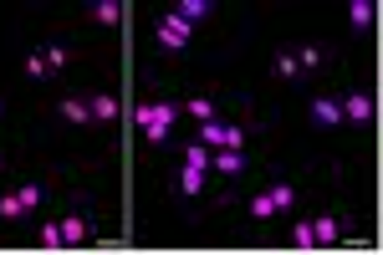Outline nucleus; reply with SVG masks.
Masks as SVG:
<instances>
[{"label":"nucleus","instance_id":"nucleus-23","mask_svg":"<svg viewBox=\"0 0 383 255\" xmlns=\"http://www.w3.org/2000/svg\"><path fill=\"white\" fill-rule=\"evenodd\" d=\"M41 245H47V250H61V245H67V240H61V225H47V230H41Z\"/></svg>","mask_w":383,"mask_h":255},{"label":"nucleus","instance_id":"nucleus-3","mask_svg":"<svg viewBox=\"0 0 383 255\" xmlns=\"http://www.w3.org/2000/svg\"><path fill=\"white\" fill-rule=\"evenodd\" d=\"M159 41H164V51H184V41H189V26L174 15V11H164L159 15Z\"/></svg>","mask_w":383,"mask_h":255},{"label":"nucleus","instance_id":"nucleus-22","mask_svg":"<svg viewBox=\"0 0 383 255\" xmlns=\"http://www.w3.org/2000/svg\"><path fill=\"white\" fill-rule=\"evenodd\" d=\"M250 215H255V220H271V215H276V209H271V194H255V199H250Z\"/></svg>","mask_w":383,"mask_h":255},{"label":"nucleus","instance_id":"nucleus-15","mask_svg":"<svg viewBox=\"0 0 383 255\" xmlns=\"http://www.w3.org/2000/svg\"><path fill=\"white\" fill-rule=\"evenodd\" d=\"M266 194H271V209H291V204H296V194H291V184H271Z\"/></svg>","mask_w":383,"mask_h":255},{"label":"nucleus","instance_id":"nucleus-4","mask_svg":"<svg viewBox=\"0 0 383 255\" xmlns=\"http://www.w3.org/2000/svg\"><path fill=\"white\" fill-rule=\"evenodd\" d=\"M312 118L322 128H337V123H343V102H337V97H312Z\"/></svg>","mask_w":383,"mask_h":255},{"label":"nucleus","instance_id":"nucleus-17","mask_svg":"<svg viewBox=\"0 0 383 255\" xmlns=\"http://www.w3.org/2000/svg\"><path fill=\"white\" fill-rule=\"evenodd\" d=\"M276 77H302V61H296V51H281V56H276Z\"/></svg>","mask_w":383,"mask_h":255},{"label":"nucleus","instance_id":"nucleus-25","mask_svg":"<svg viewBox=\"0 0 383 255\" xmlns=\"http://www.w3.org/2000/svg\"><path fill=\"white\" fill-rule=\"evenodd\" d=\"M291 245H296V250H312V245H317V240H312V225H296V235H291Z\"/></svg>","mask_w":383,"mask_h":255},{"label":"nucleus","instance_id":"nucleus-13","mask_svg":"<svg viewBox=\"0 0 383 255\" xmlns=\"http://www.w3.org/2000/svg\"><path fill=\"white\" fill-rule=\"evenodd\" d=\"M87 235H92V230L82 225L77 215H72V220H61V240H67V245H77V240H87Z\"/></svg>","mask_w":383,"mask_h":255},{"label":"nucleus","instance_id":"nucleus-16","mask_svg":"<svg viewBox=\"0 0 383 255\" xmlns=\"http://www.w3.org/2000/svg\"><path fill=\"white\" fill-rule=\"evenodd\" d=\"M41 67H47V72H61V67H67V46H47V51H41Z\"/></svg>","mask_w":383,"mask_h":255},{"label":"nucleus","instance_id":"nucleus-21","mask_svg":"<svg viewBox=\"0 0 383 255\" xmlns=\"http://www.w3.org/2000/svg\"><path fill=\"white\" fill-rule=\"evenodd\" d=\"M189 113H195L200 123H209V118H215V102H209V97H195V102H189Z\"/></svg>","mask_w":383,"mask_h":255},{"label":"nucleus","instance_id":"nucleus-6","mask_svg":"<svg viewBox=\"0 0 383 255\" xmlns=\"http://www.w3.org/2000/svg\"><path fill=\"white\" fill-rule=\"evenodd\" d=\"M184 26H195V20H205L209 15V0H179V11H174Z\"/></svg>","mask_w":383,"mask_h":255},{"label":"nucleus","instance_id":"nucleus-19","mask_svg":"<svg viewBox=\"0 0 383 255\" xmlns=\"http://www.w3.org/2000/svg\"><path fill=\"white\" fill-rule=\"evenodd\" d=\"M20 215H26V209H20V194H6V199H0V220H20Z\"/></svg>","mask_w":383,"mask_h":255},{"label":"nucleus","instance_id":"nucleus-10","mask_svg":"<svg viewBox=\"0 0 383 255\" xmlns=\"http://www.w3.org/2000/svg\"><path fill=\"white\" fill-rule=\"evenodd\" d=\"M215 168H220V174H241V168H245V158H241V148H220V158H215Z\"/></svg>","mask_w":383,"mask_h":255},{"label":"nucleus","instance_id":"nucleus-1","mask_svg":"<svg viewBox=\"0 0 383 255\" xmlns=\"http://www.w3.org/2000/svg\"><path fill=\"white\" fill-rule=\"evenodd\" d=\"M133 118H138V128H143L154 143H164L169 133H174V123H179V102H143Z\"/></svg>","mask_w":383,"mask_h":255},{"label":"nucleus","instance_id":"nucleus-2","mask_svg":"<svg viewBox=\"0 0 383 255\" xmlns=\"http://www.w3.org/2000/svg\"><path fill=\"white\" fill-rule=\"evenodd\" d=\"M200 143H205V148H245V128L209 118V123L200 128Z\"/></svg>","mask_w":383,"mask_h":255},{"label":"nucleus","instance_id":"nucleus-12","mask_svg":"<svg viewBox=\"0 0 383 255\" xmlns=\"http://www.w3.org/2000/svg\"><path fill=\"white\" fill-rule=\"evenodd\" d=\"M348 20H353L358 31H363V26H373V0H353V11H348Z\"/></svg>","mask_w":383,"mask_h":255},{"label":"nucleus","instance_id":"nucleus-20","mask_svg":"<svg viewBox=\"0 0 383 255\" xmlns=\"http://www.w3.org/2000/svg\"><path fill=\"white\" fill-rule=\"evenodd\" d=\"M20 194V209H41V184H26V189H16Z\"/></svg>","mask_w":383,"mask_h":255},{"label":"nucleus","instance_id":"nucleus-5","mask_svg":"<svg viewBox=\"0 0 383 255\" xmlns=\"http://www.w3.org/2000/svg\"><path fill=\"white\" fill-rule=\"evenodd\" d=\"M343 118H353V123H368V118H373V97H363V92L343 97Z\"/></svg>","mask_w":383,"mask_h":255},{"label":"nucleus","instance_id":"nucleus-14","mask_svg":"<svg viewBox=\"0 0 383 255\" xmlns=\"http://www.w3.org/2000/svg\"><path fill=\"white\" fill-rule=\"evenodd\" d=\"M87 113H92L97 123H108V118H118V102H113V97H92V102H87Z\"/></svg>","mask_w":383,"mask_h":255},{"label":"nucleus","instance_id":"nucleus-8","mask_svg":"<svg viewBox=\"0 0 383 255\" xmlns=\"http://www.w3.org/2000/svg\"><path fill=\"white\" fill-rule=\"evenodd\" d=\"M61 118H67V123H92V113H87L82 97H61Z\"/></svg>","mask_w":383,"mask_h":255},{"label":"nucleus","instance_id":"nucleus-18","mask_svg":"<svg viewBox=\"0 0 383 255\" xmlns=\"http://www.w3.org/2000/svg\"><path fill=\"white\" fill-rule=\"evenodd\" d=\"M184 163H189V168H209V148H205V143H189V148H184Z\"/></svg>","mask_w":383,"mask_h":255},{"label":"nucleus","instance_id":"nucleus-7","mask_svg":"<svg viewBox=\"0 0 383 255\" xmlns=\"http://www.w3.org/2000/svg\"><path fill=\"white\" fill-rule=\"evenodd\" d=\"M337 235H343V225H337L332 215H322V220H317V225H312V240H317V245H332Z\"/></svg>","mask_w":383,"mask_h":255},{"label":"nucleus","instance_id":"nucleus-11","mask_svg":"<svg viewBox=\"0 0 383 255\" xmlns=\"http://www.w3.org/2000/svg\"><path fill=\"white\" fill-rule=\"evenodd\" d=\"M205 189V168H189L184 163V174H179V194H200Z\"/></svg>","mask_w":383,"mask_h":255},{"label":"nucleus","instance_id":"nucleus-9","mask_svg":"<svg viewBox=\"0 0 383 255\" xmlns=\"http://www.w3.org/2000/svg\"><path fill=\"white\" fill-rule=\"evenodd\" d=\"M92 20H102V26H118V20H123V6H118V0H97V6H92Z\"/></svg>","mask_w":383,"mask_h":255},{"label":"nucleus","instance_id":"nucleus-24","mask_svg":"<svg viewBox=\"0 0 383 255\" xmlns=\"http://www.w3.org/2000/svg\"><path fill=\"white\" fill-rule=\"evenodd\" d=\"M296 61H302V72H312L317 61H322V46H302V51H296Z\"/></svg>","mask_w":383,"mask_h":255}]
</instances>
